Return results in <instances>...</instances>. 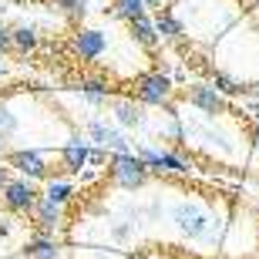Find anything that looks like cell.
I'll return each mask as SVG.
<instances>
[{
    "mask_svg": "<svg viewBox=\"0 0 259 259\" xmlns=\"http://www.w3.org/2000/svg\"><path fill=\"white\" fill-rule=\"evenodd\" d=\"M172 219H175V226H179V232H182L185 239H192V242H209L212 239V219L199 202L182 199L172 209Z\"/></svg>",
    "mask_w": 259,
    "mask_h": 259,
    "instance_id": "1",
    "label": "cell"
},
{
    "mask_svg": "<svg viewBox=\"0 0 259 259\" xmlns=\"http://www.w3.org/2000/svg\"><path fill=\"white\" fill-rule=\"evenodd\" d=\"M148 162H145L138 152H128V155H115L111 162H108V175H111V182L118 189H125V192H135V189H142L148 182Z\"/></svg>",
    "mask_w": 259,
    "mask_h": 259,
    "instance_id": "2",
    "label": "cell"
},
{
    "mask_svg": "<svg viewBox=\"0 0 259 259\" xmlns=\"http://www.w3.org/2000/svg\"><path fill=\"white\" fill-rule=\"evenodd\" d=\"M175 98V88L168 81V74L162 71H145L135 77V101H142L148 108H168Z\"/></svg>",
    "mask_w": 259,
    "mask_h": 259,
    "instance_id": "3",
    "label": "cell"
},
{
    "mask_svg": "<svg viewBox=\"0 0 259 259\" xmlns=\"http://www.w3.org/2000/svg\"><path fill=\"white\" fill-rule=\"evenodd\" d=\"M40 189H37V182L34 179H10L7 185H4V192H0V199H4V209L7 212H14V215H30V209L37 205V199H40Z\"/></svg>",
    "mask_w": 259,
    "mask_h": 259,
    "instance_id": "4",
    "label": "cell"
},
{
    "mask_svg": "<svg viewBox=\"0 0 259 259\" xmlns=\"http://www.w3.org/2000/svg\"><path fill=\"white\" fill-rule=\"evenodd\" d=\"M4 162H7V168L20 172L24 179H34V182H48V179H54L51 165L44 162V155L34 152V148H17V152H7V155H4Z\"/></svg>",
    "mask_w": 259,
    "mask_h": 259,
    "instance_id": "5",
    "label": "cell"
},
{
    "mask_svg": "<svg viewBox=\"0 0 259 259\" xmlns=\"http://www.w3.org/2000/svg\"><path fill=\"white\" fill-rule=\"evenodd\" d=\"M182 98L195 108V111H202V115H209V118L229 115V101H226V95H219V91L212 88V81H209V84H202V81L189 84V88L182 91Z\"/></svg>",
    "mask_w": 259,
    "mask_h": 259,
    "instance_id": "6",
    "label": "cell"
},
{
    "mask_svg": "<svg viewBox=\"0 0 259 259\" xmlns=\"http://www.w3.org/2000/svg\"><path fill=\"white\" fill-rule=\"evenodd\" d=\"M30 222H34L37 236H54V232L64 226V205H58V202H51V199L40 195L37 205L30 209Z\"/></svg>",
    "mask_w": 259,
    "mask_h": 259,
    "instance_id": "7",
    "label": "cell"
},
{
    "mask_svg": "<svg viewBox=\"0 0 259 259\" xmlns=\"http://www.w3.org/2000/svg\"><path fill=\"white\" fill-rule=\"evenodd\" d=\"M71 51H74L81 61H98L108 51V40H105L101 30L81 27V30H74V37H71Z\"/></svg>",
    "mask_w": 259,
    "mask_h": 259,
    "instance_id": "8",
    "label": "cell"
},
{
    "mask_svg": "<svg viewBox=\"0 0 259 259\" xmlns=\"http://www.w3.org/2000/svg\"><path fill=\"white\" fill-rule=\"evenodd\" d=\"M88 135H91V142H95L98 148H108V152H115V155H128L132 152L128 142H125V135L118 132V128H108L105 121H98V118L88 121Z\"/></svg>",
    "mask_w": 259,
    "mask_h": 259,
    "instance_id": "9",
    "label": "cell"
},
{
    "mask_svg": "<svg viewBox=\"0 0 259 259\" xmlns=\"http://www.w3.org/2000/svg\"><path fill=\"white\" fill-rule=\"evenodd\" d=\"M111 115L121 128H142L145 125V105L135 98H111Z\"/></svg>",
    "mask_w": 259,
    "mask_h": 259,
    "instance_id": "10",
    "label": "cell"
},
{
    "mask_svg": "<svg viewBox=\"0 0 259 259\" xmlns=\"http://www.w3.org/2000/svg\"><path fill=\"white\" fill-rule=\"evenodd\" d=\"M128 30H132V40L135 44H142L145 51H158V40H162V34H158V27H155V17H148V14H142V17L128 20Z\"/></svg>",
    "mask_w": 259,
    "mask_h": 259,
    "instance_id": "11",
    "label": "cell"
},
{
    "mask_svg": "<svg viewBox=\"0 0 259 259\" xmlns=\"http://www.w3.org/2000/svg\"><path fill=\"white\" fill-rule=\"evenodd\" d=\"M91 162V148L84 142H67L61 148V165H64V172H81L84 165Z\"/></svg>",
    "mask_w": 259,
    "mask_h": 259,
    "instance_id": "12",
    "label": "cell"
},
{
    "mask_svg": "<svg viewBox=\"0 0 259 259\" xmlns=\"http://www.w3.org/2000/svg\"><path fill=\"white\" fill-rule=\"evenodd\" d=\"M77 91H81V98H84L88 105H95V108L111 105V91H108V84L98 81V77H81V81H77Z\"/></svg>",
    "mask_w": 259,
    "mask_h": 259,
    "instance_id": "13",
    "label": "cell"
},
{
    "mask_svg": "<svg viewBox=\"0 0 259 259\" xmlns=\"http://www.w3.org/2000/svg\"><path fill=\"white\" fill-rule=\"evenodd\" d=\"M24 259H61L54 236H34L24 242Z\"/></svg>",
    "mask_w": 259,
    "mask_h": 259,
    "instance_id": "14",
    "label": "cell"
},
{
    "mask_svg": "<svg viewBox=\"0 0 259 259\" xmlns=\"http://www.w3.org/2000/svg\"><path fill=\"white\" fill-rule=\"evenodd\" d=\"M44 199L51 202H58V205H67V202L74 199V185L67 182V179H48V185H44Z\"/></svg>",
    "mask_w": 259,
    "mask_h": 259,
    "instance_id": "15",
    "label": "cell"
},
{
    "mask_svg": "<svg viewBox=\"0 0 259 259\" xmlns=\"http://www.w3.org/2000/svg\"><path fill=\"white\" fill-rule=\"evenodd\" d=\"M212 88H215L219 95H226V98L246 95V84H242V81H236L232 74H226V71H215V74H212Z\"/></svg>",
    "mask_w": 259,
    "mask_h": 259,
    "instance_id": "16",
    "label": "cell"
},
{
    "mask_svg": "<svg viewBox=\"0 0 259 259\" xmlns=\"http://www.w3.org/2000/svg\"><path fill=\"white\" fill-rule=\"evenodd\" d=\"M37 44H40L37 27H30V24H20V27H14V51L27 54V51H34Z\"/></svg>",
    "mask_w": 259,
    "mask_h": 259,
    "instance_id": "17",
    "label": "cell"
},
{
    "mask_svg": "<svg viewBox=\"0 0 259 259\" xmlns=\"http://www.w3.org/2000/svg\"><path fill=\"white\" fill-rule=\"evenodd\" d=\"M155 27H158V34H162V37H168V40L182 37V20L172 17L168 10H158V14H155Z\"/></svg>",
    "mask_w": 259,
    "mask_h": 259,
    "instance_id": "18",
    "label": "cell"
},
{
    "mask_svg": "<svg viewBox=\"0 0 259 259\" xmlns=\"http://www.w3.org/2000/svg\"><path fill=\"white\" fill-rule=\"evenodd\" d=\"M145 10H148L145 0H115V17L118 20H135V17H142Z\"/></svg>",
    "mask_w": 259,
    "mask_h": 259,
    "instance_id": "19",
    "label": "cell"
},
{
    "mask_svg": "<svg viewBox=\"0 0 259 259\" xmlns=\"http://www.w3.org/2000/svg\"><path fill=\"white\" fill-rule=\"evenodd\" d=\"M17 132H20V118L7 105H0V142H10Z\"/></svg>",
    "mask_w": 259,
    "mask_h": 259,
    "instance_id": "20",
    "label": "cell"
},
{
    "mask_svg": "<svg viewBox=\"0 0 259 259\" xmlns=\"http://www.w3.org/2000/svg\"><path fill=\"white\" fill-rule=\"evenodd\" d=\"M135 226H138V222H132V219H121V222H115V226H111V236H115V242H125L128 236L135 232Z\"/></svg>",
    "mask_w": 259,
    "mask_h": 259,
    "instance_id": "21",
    "label": "cell"
},
{
    "mask_svg": "<svg viewBox=\"0 0 259 259\" xmlns=\"http://www.w3.org/2000/svg\"><path fill=\"white\" fill-rule=\"evenodd\" d=\"M61 7H64L71 17H84L88 14V0H61Z\"/></svg>",
    "mask_w": 259,
    "mask_h": 259,
    "instance_id": "22",
    "label": "cell"
},
{
    "mask_svg": "<svg viewBox=\"0 0 259 259\" xmlns=\"http://www.w3.org/2000/svg\"><path fill=\"white\" fill-rule=\"evenodd\" d=\"M7 51H14V30L0 24V54H7Z\"/></svg>",
    "mask_w": 259,
    "mask_h": 259,
    "instance_id": "23",
    "label": "cell"
},
{
    "mask_svg": "<svg viewBox=\"0 0 259 259\" xmlns=\"http://www.w3.org/2000/svg\"><path fill=\"white\" fill-rule=\"evenodd\" d=\"M7 232H10V219L0 212V236H7Z\"/></svg>",
    "mask_w": 259,
    "mask_h": 259,
    "instance_id": "24",
    "label": "cell"
},
{
    "mask_svg": "<svg viewBox=\"0 0 259 259\" xmlns=\"http://www.w3.org/2000/svg\"><path fill=\"white\" fill-rule=\"evenodd\" d=\"M10 182V175H7V168H4V165H0V192H4V185Z\"/></svg>",
    "mask_w": 259,
    "mask_h": 259,
    "instance_id": "25",
    "label": "cell"
},
{
    "mask_svg": "<svg viewBox=\"0 0 259 259\" xmlns=\"http://www.w3.org/2000/svg\"><path fill=\"white\" fill-rule=\"evenodd\" d=\"M145 4H148V7H155V10H165V4H168V0H145Z\"/></svg>",
    "mask_w": 259,
    "mask_h": 259,
    "instance_id": "26",
    "label": "cell"
},
{
    "mask_svg": "<svg viewBox=\"0 0 259 259\" xmlns=\"http://www.w3.org/2000/svg\"><path fill=\"white\" fill-rule=\"evenodd\" d=\"M246 95H256V98H259V77H256V81H252L249 88H246Z\"/></svg>",
    "mask_w": 259,
    "mask_h": 259,
    "instance_id": "27",
    "label": "cell"
},
{
    "mask_svg": "<svg viewBox=\"0 0 259 259\" xmlns=\"http://www.w3.org/2000/svg\"><path fill=\"white\" fill-rule=\"evenodd\" d=\"M0 155H4V142H0Z\"/></svg>",
    "mask_w": 259,
    "mask_h": 259,
    "instance_id": "28",
    "label": "cell"
}]
</instances>
